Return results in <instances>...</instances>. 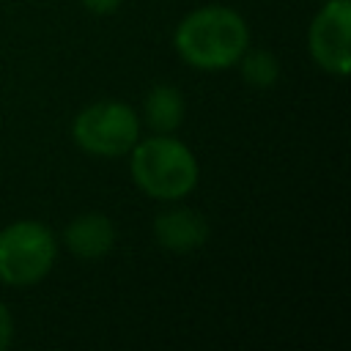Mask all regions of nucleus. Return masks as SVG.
I'll use <instances>...</instances> for the list:
<instances>
[{
  "label": "nucleus",
  "mask_w": 351,
  "mask_h": 351,
  "mask_svg": "<svg viewBox=\"0 0 351 351\" xmlns=\"http://www.w3.org/2000/svg\"><path fill=\"white\" fill-rule=\"evenodd\" d=\"M250 44V30L241 14L225 5H206L181 19L176 27L178 55L203 71L236 66Z\"/></svg>",
  "instance_id": "f257e3e1"
},
{
  "label": "nucleus",
  "mask_w": 351,
  "mask_h": 351,
  "mask_svg": "<svg viewBox=\"0 0 351 351\" xmlns=\"http://www.w3.org/2000/svg\"><path fill=\"white\" fill-rule=\"evenodd\" d=\"M132 178L151 197L178 200L197 184V159L181 140L154 134L132 145Z\"/></svg>",
  "instance_id": "f03ea898"
},
{
  "label": "nucleus",
  "mask_w": 351,
  "mask_h": 351,
  "mask_svg": "<svg viewBox=\"0 0 351 351\" xmlns=\"http://www.w3.org/2000/svg\"><path fill=\"white\" fill-rule=\"evenodd\" d=\"M58 255L49 228L36 219H19L0 230V280L5 285H33L47 277Z\"/></svg>",
  "instance_id": "7ed1b4c3"
},
{
  "label": "nucleus",
  "mask_w": 351,
  "mask_h": 351,
  "mask_svg": "<svg viewBox=\"0 0 351 351\" xmlns=\"http://www.w3.org/2000/svg\"><path fill=\"white\" fill-rule=\"evenodd\" d=\"M71 134L93 156H123L140 137V121L123 101H96L74 118Z\"/></svg>",
  "instance_id": "20e7f679"
},
{
  "label": "nucleus",
  "mask_w": 351,
  "mask_h": 351,
  "mask_svg": "<svg viewBox=\"0 0 351 351\" xmlns=\"http://www.w3.org/2000/svg\"><path fill=\"white\" fill-rule=\"evenodd\" d=\"M348 33H351V3L348 0H326L315 19L310 22L307 44L315 63L329 74H348Z\"/></svg>",
  "instance_id": "39448f33"
},
{
  "label": "nucleus",
  "mask_w": 351,
  "mask_h": 351,
  "mask_svg": "<svg viewBox=\"0 0 351 351\" xmlns=\"http://www.w3.org/2000/svg\"><path fill=\"white\" fill-rule=\"evenodd\" d=\"M154 236L165 250L189 252V250H197L206 244L208 225L197 211L176 208V211H165L154 219Z\"/></svg>",
  "instance_id": "423d86ee"
},
{
  "label": "nucleus",
  "mask_w": 351,
  "mask_h": 351,
  "mask_svg": "<svg viewBox=\"0 0 351 351\" xmlns=\"http://www.w3.org/2000/svg\"><path fill=\"white\" fill-rule=\"evenodd\" d=\"M63 241L77 258H101L112 250L115 230L104 214H80L66 225Z\"/></svg>",
  "instance_id": "0eeeda50"
},
{
  "label": "nucleus",
  "mask_w": 351,
  "mask_h": 351,
  "mask_svg": "<svg viewBox=\"0 0 351 351\" xmlns=\"http://www.w3.org/2000/svg\"><path fill=\"white\" fill-rule=\"evenodd\" d=\"M184 121V96L173 88V85H159L148 93L145 99V123L159 132L167 134L173 132L178 123Z\"/></svg>",
  "instance_id": "6e6552de"
},
{
  "label": "nucleus",
  "mask_w": 351,
  "mask_h": 351,
  "mask_svg": "<svg viewBox=\"0 0 351 351\" xmlns=\"http://www.w3.org/2000/svg\"><path fill=\"white\" fill-rule=\"evenodd\" d=\"M239 60H241V74H244V80H247L250 85H255V88H269V85H274L277 77H280V63H277V58H274L271 52H266V49H255V52H247V49H244V55H241Z\"/></svg>",
  "instance_id": "1a4fd4ad"
},
{
  "label": "nucleus",
  "mask_w": 351,
  "mask_h": 351,
  "mask_svg": "<svg viewBox=\"0 0 351 351\" xmlns=\"http://www.w3.org/2000/svg\"><path fill=\"white\" fill-rule=\"evenodd\" d=\"M11 335H14V321H11V313L5 310V304L0 302V351L8 348Z\"/></svg>",
  "instance_id": "9d476101"
},
{
  "label": "nucleus",
  "mask_w": 351,
  "mask_h": 351,
  "mask_svg": "<svg viewBox=\"0 0 351 351\" xmlns=\"http://www.w3.org/2000/svg\"><path fill=\"white\" fill-rule=\"evenodd\" d=\"M82 5L88 11H93V14H110V11H115L121 5V0H82Z\"/></svg>",
  "instance_id": "9b49d317"
},
{
  "label": "nucleus",
  "mask_w": 351,
  "mask_h": 351,
  "mask_svg": "<svg viewBox=\"0 0 351 351\" xmlns=\"http://www.w3.org/2000/svg\"><path fill=\"white\" fill-rule=\"evenodd\" d=\"M324 3H326V0H324Z\"/></svg>",
  "instance_id": "f8f14e48"
}]
</instances>
